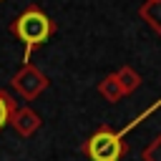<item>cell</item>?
Wrapping results in <instances>:
<instances>
[{"mask_svg":"<svg viewBox=\"0 0 161 161\" xmlns=\"http://www.w3.org/2000/svg\"><path fill=\"white\" fill-rule=\"evenodd\" d=\"M10 33H13L18 40H23V45H25V63H30V53H33L38 45H43V43L50 40V35L55 33V23H53L38 5H28V8L10 23Z\"/></svg>","mask_w":161,"mask_h":161,"instance_id":"obj_1","label":"cell"},{"mask_svg":"<svg viewBox=\"0 0 161 161\" xmlns=\"http://www.w3.org/2000/svg\"><path fill=\"white\" fill-rule=\"evenodd\" d=\"M88 161H121L128 151V143L123 141V133L101 123L86 141H83V148Z\"/></svg>","mask_w":161,"mask_h":161,"instance_id":"obj_2","label":"cell"},{"mask_svg":"<svg viewBox=\"0 0 161 161\" xmlns=\"http://www.w3.org/2000/svg\"><path fill=\"white\" fill-rule=\"evenodd\" d=\"M13 88L25 98V101H35L45 88H48V78H45V73L38 68V65H33V63H23V68L13 75Z\"/></svg>","mask_w":161,"mask_h":161,"instance_id":"obj_3","label":"cell"},{"mask_svg":"<svg viewBox=\"0 0 161 161\" xmlns=\"http://www.w3.org/2000/svg\"><path fill=\"white\" fill-rule=\"evenodd\" d=\"M10 123H13V128H15L23 138H28V136H33V133L43 126V118H40L30 106H20V108H15Z\"/></svg>","mask_w":161,"mask_h":161,"instance_id":"obj_4","label":"cell"},{"mask_svg":"<svg viewBox=\"0 0 161 161\" xmlns=\"http://www.w3.org/2000/svg\"><path fill=\"white\" fill-rule=\"evenodd\" d=\"M138 15L161 35V0H146L138 8Z\"/></svg>","mask_w":161,"mask_h":161,"instance_id":"obj_5","label":"cell"},{"mask_svg":"<svg viewBox=\"0 0 161 161\" xmlns=\"http://www.w3.org/2000/svg\"><path fill=\"white\" fill-rule=\"evenodd\" d=\"M98 93L106 98V101H111V103H118L126 93H123V88H121V83H118V78H116V73L113 75H106L101 83H98Z\"/></svg>","mask_w":161,"mask_h":161,"instance_id":"obj_6","label":"cell"},{"mask_svg":"<svg viewBox=\"0 0 161 161\" xmlns=\"http://www.w3.org/2000/svg\"><path fill=\"white\" fill-rule=\"evenodd\" d=\"M116 78H118L123 93H133V91L141 86V75H138V70L131 68V65H121V68L116 70Z\"/></svg>","mask_w":161,"mask_h":161,"instance_id":"obj_7","label":"cell"},{"mask_svg":"<svg viewBox=\"0 0 161 161\" xmlns=\"http://www.w3.org/2000/svg\"><path fill=\"white\" fill-rule=\"evenodd\" d=\"M15 101L10 98V93H5L3 88H0V131L10 123V118H13V113H15Z\"/></svg>","mask_w":161,"mask_h":161,"instance_id":"obj_8","label":"cell"},{"mask_svg":"<svg viewBox=\"0 0 161 161\" xmlns=\"http://www.w3.org/2000/svg\"><path fill=\"white\" fill-rule=\"evenodd\" d=\"M141 158H143V161H161V133H158V136L143 148Z\"/></svg>","mask_w":161,"mask_h":161,"instance_id":"obj_9","label":"cell"}]
</instances>
